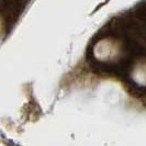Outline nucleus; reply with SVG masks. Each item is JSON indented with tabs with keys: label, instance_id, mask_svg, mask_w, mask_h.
Masks as SVG:
<instances>
[]
</instances>
